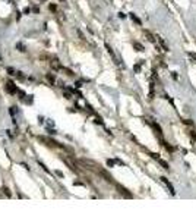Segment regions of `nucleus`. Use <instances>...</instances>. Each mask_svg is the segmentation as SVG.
<instances>
[{"label":"nucleus","instance_id":"nucleus-1","mask_svg":"<svg viewBox=\"0 0 196 220\" xmlns=\"http://www.w3.org/2000/svg\"><path fill=\"white\" fill-rule=\"evenodd\" d=\"M6 89H7V92H10V94H16L19 89L16 88V85L12 82V81H9L7 84H6Z\"/></svg>","mask_w":196,"mask_h":220},{"label":"nucleus","instance_id":"nucleus-2","mask_svg":"<svg viewBox=\"0 0 196 220\" xmlns=\"http://www.w3.org/2000/svg\"><path fill=\"white\" fill-rule=\"evenodd\" d=\"M161 180H162L164 183H167V186H168V189L171 191V194H174V188H173V185L168 182V179H167V177H161Z\"/></svg>","mask_w":196,"mask_h":220},{"label":"nucleus","instance_id":"nucleus-3","mask_svg":"<svg viewBox=\"0 0 196 220\" xmlns=\"http://www.w3.org/2000/svg\"><path fill=\"white\" fill-rule=\"evenodd\" d=\"M39 139H41V141H45V142H48L50 145H54V147H56V145H59L56 141H53V139H47V138H44V136H41Z\"/></svg>","mask_w":196,"mask_h":220},{"label":"nucleus","instance_id":"nucleus-4","mask_svg":"<svg viewBox=\"0 0 196 220\" xmlns=\"http://www.w3.org/2000/svg\"><path fill=\"white\" fill-rule=\"evenodd\" d=\"M118 189H120V192H121L124 197H127V198H132V194H129V192H127V189H124V188H121V186H118Z\"/></svg>","mask_w":196,"mask_h":220},{"label":"nucleus","instance_id":"nucleus-5","mask_svg":"<svg viewBox=\"0 0 196 220\" xmlns=\"http://www.w3.org/2000/svg\"><path fill=\"white\" fill-rule=\"evenodd\" d=\"M133 47H135V48H138V51H144V47H142V44L135 43V44H133Z\"/></svg>","mask_w":196,"mask_h":220},{"label":"nucleus","instance_id":"nucleus-6","mask_svg":"<svg viewBox=\"0 0 196 220\" xmlns=\"http://www.w3.org/2000/svg\"><path fill=\"white\" fill-rule=\"evenodd\" d=\"M130 18H132V19H133V21H135L136 24H141V21H139V19H138V18H136V16H135L133 13H130Z\"/></svg>","mask_w":196,"mask_h":220},{"label":"nucleus","instance_id":"nucleus-7","mask_svg":"<svg viewBox=\"0 0 196 220\" xmlns=\"http://www.w3.org/2000/svg\"><path fill=\"white\" fill-rule=\"evenodd\" d=\"M159 163L162 164V167H164V169H168V164H167V162H164V160H159Z\"/></svg>","mask_w":196,"mask_h":220},{"label":"nucleus","instance_id":"nucleus-8","mask_svg":"<svg viewBox=\"0 0 196 220\" xmlns=\"http://www.w3.org/2000/svg\"><path fill=\"white\" fill-rule=\"evenodd\" d=\"M16 47H18V48H19L21 51H25V47H24V45H22L21 43H18V44H16Z\"/></svg>","mask_w":196,"mask_h":220},{"label":"nucleus","instance_id":"nucleus-9","mask_svg":"<svg viewBox=\"0 0 196 220\" xmlns=\"http://www.w3.org/2000/svg\"><path fill=\"white\" fill-rule=\"evenodd\" d=\"M47 78H48V81H50V82H54V76H53V75H48Z\"/></svg>","mask_w":196,"mask_h":220},{"label":"nucleus","instance_id":"nucleus-10","mask_svg":"<svg viewBox=\"0 0 196 220\" xmlns=\"http://www.w3.org/2000/svg\"><path fill=\"white\" fill-rule=\"evenodd\" d=\"M29 12H31V9H29V7H25V9H24V13H27V15H28Z\"/></svg>","mask_w":196,"mask_h":220},{"label":"nucleus","instance_id":"nucleus-11","mask_svg":"<svg viewBox=\"0 0 196 220\" xmlns=\"http://www.w3.org/2000/svg\"><path fill=\"white\" fill-rule=\"evenodd\" d=\"M95 122H97V123H100V125H103V120H101V118H97V119H95Z\"/></svg>","mask_w":196,"mask_h":220},{"label":"nucleus","instance_id":"nucleus-12","mask_svg":"<svg viewBox=\"0 0 196 220\" xmlns=\"http://www.w3.org/2000/svg\"><path fill=\"white\" fill-rule=\"evenodd\" d=\"M107 164H108V166H114V162H113V160H107Z\"/></svg>","mask_w":196,"mask_h":220},{"label":"nucleus","instance_id":"nucleus-13","mask_svg":"<svg viewBox=\"0 0 196 220\" xmlns=\"http://www.w3.org/2000/svg\"><path fill=\"white\" fill-rule=\"evenodd\" d=\"M3 191H4V192H6V195H7V197H10V192H9V189H7V188H4V189H3Z\"/></svg>","mask_w":196,"mask_h":220},{"label":"nucleus","instance_id":"nucleus-14","mask_svg":"<svg viewBox=\"0 0 196 220\" xmlns=\"http://www.w3.org/2000/svg\"><path fill=\"white\" fill-rule=\"evenodd\" d=\"M32 10H34V12H35V13H38V12H39V7H38V6H35V7H34V9H32Z\"/></svg>","mask_w":196,"mask_h":220},{"label":"nucleus","instance_id":"nucleus-15","mask_svg":"<svg viewBox=\"0 0 196 220\" xmlns=\"http://www.w3.org/2000/svg\"><path fill=\"white\" fill-rule=\"evenodd\" d=\"M50 10H56V6L54 4H50Z\"/></svg>","mask_w":196,"mask_h":220}]
</instances>
